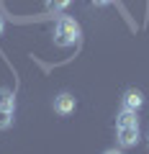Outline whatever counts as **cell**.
<instances>
[{"label": "cell", "mask_w": 149, "mask_h": 154, "mask_svg": "<svg viewBox=\"0 0 149 154\" xmlns=\"http://www.w3.org/2000/svg\"><path fill=\"white\" fill-rule=\"evenodd\" d=\"M77 38H80V26L75 18L70 16H59L54 23V44L57 46H75L77 44Z\"/></svg>", "instance_id": "obj_1"}, {"label": "cell", "mask_w": 149, "mask_h": 154, "mask_svg": "<svg viewBox=\"0 0 149 154\" xmlns=\"http://www.w3.org/2000/svg\"><path fill=\"white\" fill-rule=\"evenodd\" d=\"M116 136H118V144H121L123 149L136 146V141H139V123L136 126H116Z\"/></svg>", "instance_id": "obj_2"}, {"label": "cell", "mask_w": 149, "mask_h": 154, "mask_svg": "<svg viewBox=\"0 0 149 154\" xmlns=\"http://www.w3.org/2000/svg\"><path fill=\"white\" fill-rule=\"evenodd\" d=\"M75 108H77V100H75V95H70V93H59L54 98V113H59V116H70V113H75Z\"/></svg>", "instance_id": "obj_3"}, {"label": "cell", "mask_w": 149, "mask_h": 154, "mask_svg": "<svg viewBox=\"0 0 149 154\" xmlns=\"http://www.w3.org/2000/svg\"><path fill=\"white\" fill-rule=\"evenodd\" d=\"M141 105H144V95H141V90H136V88H129L126 93H123V98H121V108L139 110Z\"/></svg>", "instance_id": "obj_4"}, {"label": "cell", "mask_w": 149, "mask_h": 154, "mask_svg": "<svg viewBox=\"0 0 149 154\" xmlns=\"http://www.w3.org/2000/svg\"><path fill=\"white\" fill-rule=\"evenodd\" d=\"M0 110H8V113L16 110V95L8 88H0Z\"/></svg>", "instance_id": "obj_5"}, {"label": "cell", "mask_w": 149, "mask_h": 154, "mask_svg": "<svg viewBox=\"0 0 149 154\" xmlns=\"http://www.w3.org/2000/svg\"><path fill=\"white\" fill-rule=\"evenodd\" d=\"M136 110H129V108H121V113H118L116 118V126H136Z\"/></svg>", "instance_id": "obj_6"}, {"label": "cell", "mask_w": 149, "mask_h": 154, "mask_svg": "<svg viewBox=\"0 0 149 154\" xmlns=\"http://www.w3.org/2000/svg\"><path fill=\"white\" fill-rule=\"evenodd\" d=\"M70 3H72V0H46V8H49L51 13H62Z\"/></svg>", "instance_id": "obj_7"}, {"label": "cell", "mask_w": 149, "mask_h": 154, "mask_svg": "<svg viewBox=\"0 0 149 154\" xmlns=\"http://www.w3.org/2000/svg\"><path fill=\"white\" fill-rule=\"evenodd\" d=\"M11 123H13V113H8V110H0V131L11 128Z\"/></svg>", "instance_id": "obj_8"}, {"label": "cell", "mask_w": 149, "mask_h": 154, "mask_svg": "<svg viewBox=\"0 0 149 154\" xmlns=\"http://www.w3.org/2000/svg\"><path fill=\"white\" fill-rule=\"evenodd\" d=\"M3 31H5V18L0 16V36H3Z\"/></svg>", "instance_id": "obj_9"}, {"label": "cell", "mask_w": 149, "mask_h": 154, "mask_svg": "<svg viewBox=\"0 0 149 154\" xmlns=\"http://www.w3.org/2000/svg\"><path fill=\"white\" fill-rule=\"evenodd\" d=\"M108 3H113V0H95V5H108Z\"/></svg>", "instance_id": "obj_10"}]
</instances>
